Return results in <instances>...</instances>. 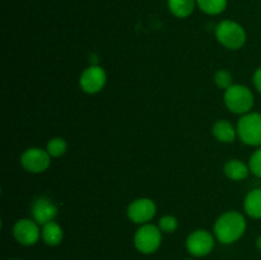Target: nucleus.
Wrapping results in <instances>:
<instances>
[{
  "label": "nucleus",
  "instance_id": "5701e85b",
  "mask_svg": "<svg viewBox=\"0 0 261 260\" xmlns=\"http://www.w3.org/2000/svg\"><path fill=\"white\" fill-rule=\"evenodd\" d=\"M256 246H257V249H259L260 251H261V236L259 237V239H257V241H256Z\"/></svg>",
  "mask_w": 261,
  "mask_h": 260
},
{
  "label": "nucleus",
  "instance_id": "20e7f679",
  "mask_svg": "<svg viewBox=\"0 0 261 260\" xmlns=\"http://www.w3.org/2000/svg\"><path fill=\"white\" fill-rule=\"evenodd\" d=\"M237 134L245 144L261 145V115L257 112L245 114L239 120Z\"/></svg>",
  "mask_w": 261,
  "mask_h": 260
},
{
  "label": "nucleus",
  "instance_id": "6e6552de",
  "mask_svg": "<svg viewBox=\"0 0 261 260\" xmlns=\"http://www.w3.org/2000/svg\"><path fill=\"white\" fill-rule=\"evenodd\" d=\"M186 247L193 256H205L213 250L214 239L211 232L205 229H198L188 237Z\"/></svg>",
  "mask_w": 261,
  "mask_h": 260
},
{
  "label": "nucleus",
  "instance_id": "1a4fd4ad",
  "mask_svg": "<svg viewBox=\"0 0 261 260\" xmlns=\"http://www.w3.org/2000/svg\"><path fill=\"white\" fill-rule=\"evenodd\" d=\"M157 212L154 201L148 198H140L133 201L127 208V217L130 221L138 224H145L153 219Z\"/></svg>",
  "mask_w": 261,
  "mask_h": 260
},
{
  "label": "nucleus",
  "instance_id": "ddd939ff",
  "mask_svg": "<svg viewBox=\"0 0 261 260\" xmlns=\"http://www.w3.org/2000/svg\"><path fill=\"white\" fill-rule=\"evenodd\" d=\"M41 235H42L43 241H45L48 246H56V245H59L63 241L64 232L60 224L51 221L48 222V223L43 224Z\"/></svg>",
  "mask_w": 261,
  "mask_h": 260
},
{
  "label": "nucleus",
  "instance_id": "f8f14e48",
  "mask_svg": "<svg viewBox=\"0 0 261 260\" xmlns=\"http://www.w3.org/2000/svg\"><path fill=\"white\" fill-rule=\"evenodd\" d=\"M237 129L227 120H218L213 125V135L222 143H232L236 138Z\"/></svg>",
  "mask_w": 261,
  "mask_h": 260
},
{
  "label": "nucleus",
  "instance_id": "39448f33",
  "mask_svg": "<svg viewBox=\"0 0 261 260\" xmlns=\"http://www.w3.org/2000/svg\"><path fill=\"white\" fill-rule=\"evenodd\" d=\"M162 241V231L160 227L145 223L140 227L134 236V244L143 254H152L160 247Z\"/></svg>",
  "mask_w": 261,
  "mask_h": 260
},
{
  "label": "nucleus",
  "instance_id": "b1692460",
  "mask_svg": "<svg viewBox=\"0 0 261 260\" xmlns=\"http://www.w3.org/2000/svg\"><path fill=\"white\" fill-rule=\"evenodd\" d=\"M10 260H18V259H10Z\"/></svg>",
  "mask_w": 261,
  "mask_h": 260
},
{
  "label": "nucleus",
  "instance_id": "dca6fc26",
  "mask_svg": "<svg viewBox=\"0 0 261 260\" xmlns=\"http://www.w3.org/2000/svg\"><path fill=\"white\" fill-rule=\"evenodd\" d=\"M196 5V0H168L171 13L177 18H186L191 15Z\"/></svg>",
  "mask_w": 261,
  "mask_h": 260
},
{
  "label": "nucleus",
  "instance_id": "f257e3e1",
  "mask_svg": "<svg viewBox=\"0 0 261 260\" xmlns=\"http://www.w3.org/2000/svg\"><path fill=\"white\" fill-rule=\"evenodd\" d=\"M246 231V221L245 217L239 212H227L222 214L216 222L214 232L222 244H232L241 239Z\"/></svg>",
  "mask_w": 261,
  "mask_h": 260
},
{
  "label": "nucleus",
  "instance_id": "f03ea898",
  "mask_svg": "<svg viewBox=\"0 0 261 260\" xmlns=\"http://www.w3.org/2000/svg\"><path fill=\"white\" fill-rule=\"evenodd\" d=\"M224 103L234 114H247L254 106V96L247 87L233 84L224 92Z\"/></svg>",
  "mask_w": 261,
  "mask_h": 260
},
{
  "label": "nucleus",
  "instance_id": "9b49d317",
  "mask_svg": "<svg viewBox=\"0 0 261 260\" xmlns=\"http://www.w3.org/2000/svg\"><path fill=\"white\" fill-rule=\"evenodd\" d=\"M58 214V208L53 200L46 196H41L35 200L32 205V217L33 221L37 222L38 224H46L48 222L54 221V218Z\"/></svg>",
  "mask_w": 261,
  "mask_h": 260
},
{
  "label": "nucleus",
  "instance_id": "4468645a",
  "mask_svg": "<svg viewBox=\"0 0 261 260\" xmlns=\"http://www.w3.org/2000/svg\"><path fill=\"white\" fill-rule=\"evenodd\" d=\"M224 173L231 180L241 181L249 175V167L240 160H229L224 165Z\"/></svg>",
  "mask_w": 261,
  "mask_h": 260
},
{
  "label": "nucleus",
  "instance_id": "7ed1b4c3",
  "mask_svg": "<svg viewBox=\"0 0 261 260\" xmlns=\"http://www.w3.org/2000/svg\"><path fill=\"white\" fill-rule=\"evenodd\" d=\"M216 37L224 47L237 50L246 42V32L237 22L223 20L216 28Z\"/></svg>",
  "mask_w": 261,
  "mask_h": 260
},
{
  "label": "nucleus",
  "instance_id": "a211bd4d",
  "mask_svg": "<svg viewBox=\"0 0 261 260\" xmlns=\"http://www.w3.org/2000/svg\"><path fill=\"white\" fill-rule=\"evenodd\" d=\"M66 149H68V144H66L65 139L59 137L48 140L47 148H46L51 157H61L63 154H65Z\"/></svg>",
  "mask_w": 261,
  "mask_h": 260
},
{
  "label": "nucleus",
  "instance_id": "9d476101",
  "mask_svg": "<svg viewBox=\"0 0 261 260\" xmlns=\"http://www.w3.org/2000/svg\"><path fill=\"white\" fill-rule=\"evenodd\" d=\"M13 235H14L15 240L19 244L24 245V246H32V245L37 244L40 240V227L36 221L32 219H19L17 223L14 224L13 228Z\"/></svg>",
  "mask_w": 261,
  "mask_h": 260
},
{
  "label": "nucleus",
  "instance_id": "0eeeda50",
  "mask_svg": "<svg viewBox=\"0 0 261 260\" xmlns=\"http://www.w3.org/2000/svg\"><path fill=\"white\" fill-rule=\"evenodd\" d=\"M107 81V75L105 69L98 65L88 66L86 70L82 73L81 79H79V86L86 93L94 94L98 93L105 87Z\"/></svg>",
  "mask_w": 261,
  "mask_h": 260
},
{
  "label": "nucleus",
  "instance_id": "6ab92c4d",
  "mask_svg": "<svg viewBox=\"0 0 261 260\" xmlns=\"http://www.w3.org/2000/svg\"><path fill=\"white\" fill-rule=\"evenodd\" d=\"M158 227L161 228L162 232H167V233H172L177 229L178 222L177 219L173 216H165L160 219V223H158Z\"/></svg>",
  "mask_w": 261,
  "mask_h": 260
},
{
  "label": "nucleus",
  "instance_id": "2eb2a0df",
  "mask_svg": "<svg viewBox=\"0 0 261 260\" xmlns=\"http://www.w3.org/2000/svg\"><path fill=\"white\" fill-rule=\"evenodd\" d=\"M244 206L250 217L261 218V189H255L247 194Z\"/></svg>",
  "mask_w": 261,
  "mask_h": 260
},
{
  "label": "nucleus",
  "instance_id": "412c9836",
  "mask_svg": "<svg viewBox=\"0 0 261 260\" xmlns=\"http://www.w3.org/2000/svg\"><path fill=\"white\" fill-rule=\"evenodd\" d=\"M250 171L257 177H261V148L250 158Z\"/></svg>",
  "mask_w": 261,
  "mask_h": 260
},
{
  "label": "nucleus",
  "instance_id": "393cba45",
  "mask_svg": "<svg viewBox=\"0 0 261 260\" xmlns=\"http://www.w3.org/2000/svg\"><path fill=\"white\" fill-rule=\"evenodd\" d=\"M188 260H191V259H188Z\"/></svg>",
  "mask_w": 261,
  "mask_h": 260
},
{
  "label": "nucleus",
  "instance_id": "f3484780",
  "mask_svg": "<svg viewBox=\"0 0 261 260\" xmlns=\"http://www.w3.org/2000/svg\"><path fill=\"white\" fill-rule=\"evenodd\" d=\"M196 4L206 14L216 15L226 9L227 0H196Z\"/></svg>",
  "mask_w": 261,
  "mask_h": 260
},
{
  "label": "nucleus",
  "instance_id": "4be33fe9",
  "mask_svg": "<svg viewBox=\"0 0 261 260\" xmlns=\"http://www.w3.org/2000/svg\"><path fill=\"white\" fill-rule=\"evenodd\" d=\"M254 84L257 88V91L261 93V68L257 69L254 74Z\"/></svg>",
  "mask_w": 261,
  "mask_h": 260
},
{
  "label": "nucleus",
  "instance_id": "aec40b11",
  "mask_svg": "<svg viewBox=\"0 0 261 260\" xmlns=\"http://www.w3.org/2000/svg\"><path fill=\"white\" fill-rule=\"evenodd\" d=\"M214 82L222 89H228L232 84V75L227 70H218L214 75Z\"/></svg>",
  "mask_w": 261,
  "mask_h": 260
},
{
  "label": "nucleus",
  "instance_id": "423d86ee",
  "mask_svg": "<svg viewBox=\"0 0 261 260\" xmlns=\"http://www.w3.org/2000/svg\"><path fill=\"white\" fill-rule=\"evenodd\" d=\"M20 163L28 172L41 173L48 168L51 163V155L47 150L41 148H28L20 155Z\"/></svg>",
  "mask_w": 261,
  "mask_h": 260
}]
</instances>
